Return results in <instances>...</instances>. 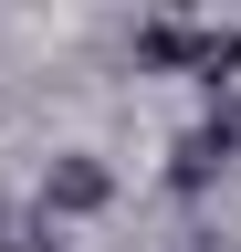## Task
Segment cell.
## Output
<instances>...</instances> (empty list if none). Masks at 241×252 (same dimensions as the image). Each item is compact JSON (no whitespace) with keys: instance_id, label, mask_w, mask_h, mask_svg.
<instances>
[{"instance_id":"obj_1","label":"cell","mask_w":241,"mask_h":252,"mask_svg":"<svg viewBox=\"0 0 241 252\" xmlns=\"http://www.w3.org/2000/svg\"><path fill=\"white\" fill-rule=\"evenodd\" d=\"M42 210H53V220H95V210H115V168H105L95 147L42 158Z\"/></svg>"},{"instance_id":"obj_2","label":"cell","mask_w":241,"mask_h":252,"mask_svg":"<svg viewBox=\"0 0 241 252\" xmlns=\"http://www.w3.org/2000/svg\"><path fill=\"white\" fill-rule=\"evenodd\" d=\"M231 147H241V116H210V126H189L178 137V158H168V189H210L231 168Z\"/></svg>"},{"instance_id":"obj_3","label":"cell","mask_w":241,"mask_h":252,"mask_svg":"<svg viewBox=\"0 0 241 252\" xmlns=\"http://www.w3.org/2000/svg\"><path fill=\"white\" fill-rule=\"evenodd\" d=\"M189 63H199L189 21H136V74H189Z\"/></svg>"},{"instance_id":"obj_4","label":"cell","mask_w":241,"mask_h":252,"mask_svg":"<svg viewBox=\"0 0 241 252\" xmlns=\"http://www.w3.org/2000/svg\"><path fill=\"white\" fill-rule=\"evenodd\" d=\"M189 74L220 94V105H241V32H199V63H189Z\"/></svg>"},{"instance_id":"obj_5","label":"cell","mask_w":241,"mask_h":252,"mask_svg":"<svg viewBox=\"0 0 241 252\" xmlns=\"http://www.w3.org/2000/svg\"><path fill=\"white\" fill-rule=\"evenodd\" d=\"M11 231H21V220H11V210H0V252H11Z\"/></svg>"},{"instance_id":"obj_6","label":"cell","mask_w":241,"mask_h":252,"mask_svg":"<svg viewBox=\"0 0 241 252\" xmlns=\"http://www.w3.org/2000/svg\"><path fill=\"white\" fill-rule=\"evenodd\" d=\"M189 252H220V242H189Z\"/></svg>"}]
</instances>
